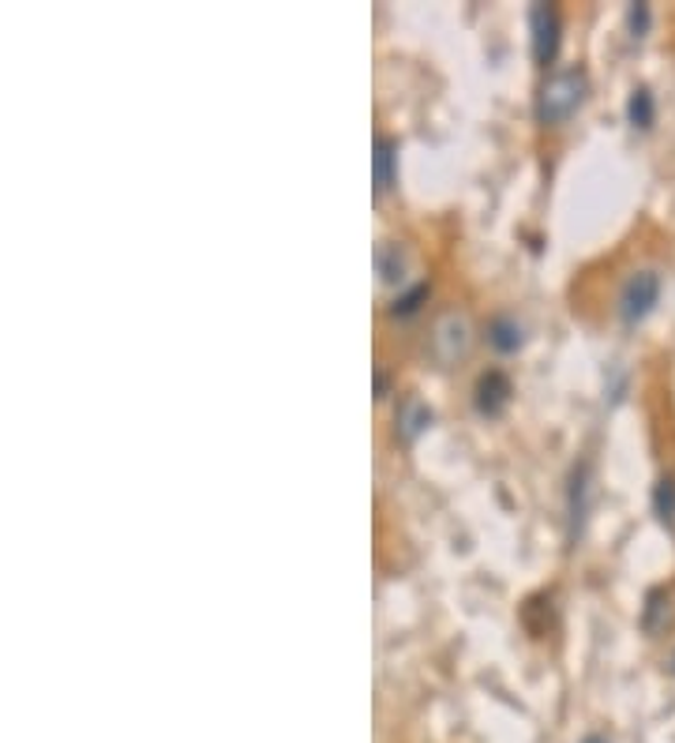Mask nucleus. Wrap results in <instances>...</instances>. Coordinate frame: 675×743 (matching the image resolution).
<instances>
[{
    "label": "nucleus",
    "mask_w": 675,
    "mask_h": 743,
    "mask_svg": "<svg viewBox=\"0 0 675 743\" xmlns=\"http://www.w3.org/2000/svg\"><path fill=\"white\" fill-rule=\"evenodd\" d=\"M589 98V76L586 68H563L552 72L549 79L536 90V121L544 128H555L563 121H571Z\"/></svg>",
    "instance_id": "f257e3e1"
},
{
    "label": "nucleus",
    "mask_w": 675,
    "mask_h": 743,
    "mask_svg": "<svg viewBox=\"0 0 675 743\" xmlns=\"http://www.w3.org/2000/svg\"><path fill=\"white\" fill-rule=\"evenodd\" d=\"M473 346V327L469 319L462 316V312H443L440 319L432 324V335H428V353L435 357V364L440 369H451V364H458L465 353H469Z\"/></svg>",
    "instance_id": "f03ea898"
},
{
    "label": "nucleus",
    "mask_w": 675,
    "mask_h": 743,
    "mask_svg": "<svg viewBox=\"0 0 675 743\" xmlns=\"http://www.w3.org/2000/svg\"><path fill=\"white\" fill-rule=\"evenodd\" d=\"M656 301H661V274L656 271H634L631 278L623 282V289H619L616 312L627 327H638L656 308Z\"/></svg>",
    "instance_id": "7ed1b4c3"
},
{
    "label": "nucleus",
    "mask_w": 675,
    "mask_h": 743,
    "mask_svg": "<svg viewBox=\"0 0 675 743\" xmlns=\"http://www.w3.org/2000/svg\"><path fill=\"white\" fill-rule=\"evenodd\" d=\"M563 42V15L555 4H533L529 8V45H533V61L549 68L560 57Z\"/></svg>",
    "instance_id": "20e7f679"
},
{
    "label": "nucleus",
    "mask_w": 675,
    "mask_h": 743,
    "mask_svg": "<svg viewBox=\"0 0 675 743\" xmlns=\"http://www.w3.org/2000/svg\"><path fill=\"white\" fill-rule=\"evenodd\" d=\"M510 394H514V387H510L507 372L491 369L477 380V387H473V406H477L480 417H499L507 406H510Z\"/></svg>",
    "instance_id": "39448f33"
},
{
    "label": "nucleus",
    "mask_w": 675,
    "mask_h": 743,
    "mask_svg": "<svg viewBox=\"0 0 675 743\" xmlns=\"http://www.w3.org/2000/svg\"><path fill=\"white\" fill-rule=\"evenodd\" d=\"M675 623V593L668 586H656V590L645 593V604H642V631L650 638H661L664 631H668Z\"/></svg>",
    "instance_id": "423d86ee"
},
{
    "label": "nucleus",
    "mask_w": 675,
    "mask_h": 743,
    "mask_svg": "<svg viewBox=\"0 0 675 743\" xmlns=\"http://www.w3.org/2000/svg\"><path fill=\"white\" fill-rule=\"evenodd\" d=\"M428 428H432V409L424 406L421 398H401V406L395 413V436L401 439V444H417Z\"/></svg>",
    "instance_id": "0eeeda50"
},
{
    "label": "nucleus",
    "mask_w": 675,
    "mask_h": 743,
    "mask_svg": "<svg viewBox=\"0 0 675 743\" xmlns=\"http://www.w3.org/2000/svg\"><path fill=\"white\" fill-rule=\"evenodd\" d=\"M485 338H488V346L496 353H518L522 350V342H525V330H522V324H518L514 316H491L488 319V327H485Z\"/></svg>",
    "instance_id": "6e6552de"
},
{
    "label": "nucleus",
    "mask_w": 675,
    "mask_h": 743,
    "mask_svg": "<svg viewBox=\"0 0 675 743\" xmlns=\"http://www.w3.org/2000/svg\"><path fill=\"white\" fill-rule=\"evenodd\" d=\"M372 177H376V192L383 196L398 177V143L390 135H379L376 140V159H372Z\"/></svg>",
    "instance_id": "1a4fd4ad"
},
{
    "label": "nucleus",
    "mask_w": 675,
    "mask_h": 743,
    "mask_svg": "<svg viewBox=\"0 0 675 743\" xmlns=\"http://www.w3.org/2000/svg\"><path fill=\"white\" fill-rule=\"evenodd\" d=\"M376 271L383 282H390V286H398V282H406V271H409V255L406 248L398 241H383L376 248Z\"/></svg>",
    "instance_id": "9d476101"
},
{
    "label": "nucleus",
    "mask_w": 675,
    "mask_h": 743,
    "mask_svg": "<svg viewBox=\"0 0 675 743\" xmlns=\"http://www.w3.org/2000/svg\"><path fill=\"white\" fill-rule=\"evenodd\" d=\"M586 466H578L571 477V492H567V511H571V540H578L582 534V522H586Z\"/></svg>",
    "instance_id": "9b49d317"
},
{
    "label": "nucleus",
    "mask_w": 675,
    "mask_h": 743,
    "mask_svg": "<svg viewBox=\"0 0 675 743\" xmlns=\"http://www.w3.org/2000/svg\"><path fill=\"white\" fill-rule=\"evenodd\" d=\"M627 121L642 132H650L656 121V102H653V90L650 87H634L631 98H627Z\"/></svg>",
    "instance_id": "f8f14e48"
},
{
    "label": "nucleus",
    "mask_w": 675,
    "mask_h": 743,
    "mask_svg": "<svg viewBox=\"0 0 675 743\" xmlns=\"http://www.w3.org/2000/svg\"><path fill=\"white\" fill-rule=\"evenodd\" d=\"M428 297H432V282H417V286H409L406 293H398L395 301H390V319H409V316H417L424 305H428Z\"/></svg>",
    "instance_id": "ddd939ff"
},
{
    "label": "nucleus",
    "mask_w": 675,
    "mask_h": 743,
    "mask_svg": "<svg viewBox=\"0 0 675 743\" xmlns=\"http://www.w3.org/2000/svg\"><path fill=\"white\" fill-rule=\"evenodd\" d=\"M653 511L664 526L675 529V473L661 477V481L653 484Z\"/></svg>",
    "instance_id": "4468645a"
},
{
    "label": "nucleus",
    "mask_w": 675,
    "mask_h": 743,
    "mask_svg": "<svg viewBox=\"0 0 675 743\" xmlns=\"http://www.w3.org/2000/svg\"><path fill=\"white\" fill-rule=\"evenodd\" d=\"M627 31H631V39H645V31H650V4L627 8Z\"/></svg>",
    "instance_id": "2eb2a0df"
},
{
    "label": "nucleus",
    "mask_w": 675,
    "mask_h": 743,
    "mask_svg": "<svg viewBox=\"0 0 675 743\" xmlns=\"http://www.w3.org/2000/svg\"><path fill=\"white\" fill-rule=\"evenodd\" d=\"M387 391H390L387 372H376V398H387Z\"/></svg>",
    "instance_id": "dca6fc26"
},
{
    "label": "nucleus",
    "mask_w": 675,
    "mask_h": 743,
    "mask_svg": "<svg viewBox=\"0 0 675 743\" xmlns=\"http://www.w3.org/2000/svg\"><path fill=\"white\" fill-rule=\"evenodd\" d=\"M582 743H612V740H608V736H600V732H593V736H586Z\"/></svg>",
    "instance_id": "f3484780"
},
{
    "label": "nucleus",
    "mask_w": 675,
    "mask_h": 743,
    "mask_svg": "<svg viewBox=\"0 0 675 743\" xmlns=\"http://www.w3.org/2000/svg\"><path fill=\"white\" fill-rule=\"evenodd\" d=\"M672 673H675V654H672Z\"/></svg>",
    "instance_id": "a211bd4d"
}]
</instances>
